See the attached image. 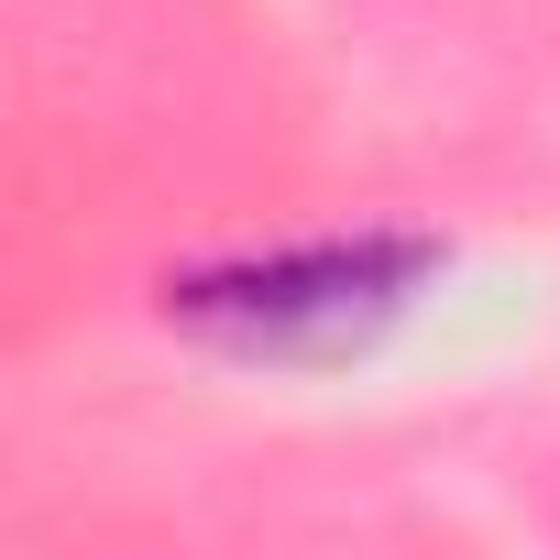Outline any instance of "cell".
Returning a JSON list of instances; mask_svg holds the SVG:
<instances>
[{
    "label": "cell",
    "instance_id": "obj_1",
    "mask_svg": "<svg viewBox=\"0 0 560 560\" xmlns=\"http://www.w3.org/2000/svg\"><path fill=\"white\" fill-rule=\"evenodd\" d=\"M440 275L429 242L407 231H352V242H287V253H231L165 287V319L198 330L231 363H341L374 330L407 319V298Z\"/></svg>",
    "mask_w": 560,
    "mask_h": 560
}]
</instances>
